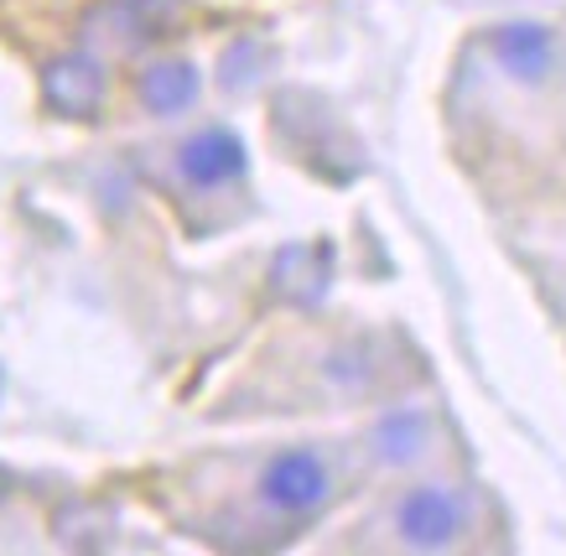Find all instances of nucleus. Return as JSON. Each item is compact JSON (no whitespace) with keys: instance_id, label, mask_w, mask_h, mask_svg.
<instances>
[{"instance_id":"0eeeda50","label":"nucleus","mask_w":566,"mask_h":556,"mask_svg":"<svg viewBox=\"0 0 566 556\" xmlns=\"http://www.w3.org/2000/svg\"><path fill=\"white\" fill-rule=\"evenodd\" d=\"M136 94L151 115H182L198 99V69L188 57H161L136 78Z\"/></svg>"},{"instance_id":"f8f14e48","label":"nucleus","mask_w":566,"mask_h":556,"mask_svg":"<svg viewBox=\"0 0 566 556\" xmlns=\"http://www.w3.org/2000/svg\"><path fill=\"white\" fill-rule=\"evenodd\" d=\"M0 494H6V473H0Z\"/></svg>"},{"instance_id":"1a4fd4ad","label":"nucleus","mask_w":566,"mask_h":556,"mask_svg":"<svg viewBox=\"0 0 566 556\" xmlns=\"http://www.w3.org/2000/svg\"><path fill=\"white\" fill-rule=\"evenodd\" d=\"M177 17V0H115V27L130 32V42H151Z\"/></svg>"},{"instance_id":"7ed1b4c3","label":"nucleus","mask_w":566,"mask_h":556,"mask_svg":"<svg viewBox=\"0 0 566 556\" xmlns=\"http://www.w3.org/2000/svg\"><path fill=\"white\" fill-rule=\"evenodd\" d=\"M104 94H109V78L88 53H63L42 69V105L57 120H94L104 109Z\"/></svg>"},{"instance_id":"f03ea898","label":"nucleus","mask_w":566,"mask_h":556,"mask_svg":"<svg viewBox=\"0 0 566 556\" xmlns=\"http://www.w3.org/2000/svg\"><path fill=\"white\" fill-rule=\"evenodd\" d=\"M395 525H400V541H406V546H416V552H442V546H452V541L463 536L468 504H463V494H452V489H442V484H421L400 500Z\"/></svg>"},{"instance_id":"39448f33","label":"nucleus","mask_w":566,"mask_h":556,"mask_svg":"<svg viewBox=\"0 0 566 556\" xmlns=\"http://www.w3.org/2000/svg\"><path fill=\"white\" fill-rule=\"evenodd\" d=\"M327 276H333V250L327 244H292L275 255V271H271V286L286 302H317L327 292Z\"/></svg>"},{"instance_id":"423d86ee","label":"nucleus","mask_w":566,"mask_h":556,"mask_svg":"<svg viewBox=\"0 0 566 556\" xmlns=\"http://www.w3.org/2000/svg\"><path fill=\"white\" fill-rule=\"evenodd\" d=\"M494 57L504 63V73H510V78H520V84H541V78L551 73L556 48H551L546 27L515 21V27H499V32H494Z\"/></svg>"},{"instance_id":"9d476101","label":"nucleus","mask_w":566,"mask_h":556,"mask_svg":"<svg viewBox=\"0 0 566 556\" xmlns=\"http://www.w3.org/2000/svg\"><path fill=\"white\" fill-rule=\"evenodd\" d=\"M52 531H57L63 546H104V536H109V515L94 510V504H63L57 521H52Z\"/></svg>"},{"instance_id":"ddd939ff","label":"nucleus","mask_w":566,"mask_h":556,"mask_svg":"<svg viewBox=\"0 0 566 556\" xmlns=\"http://www.w3.org/2000/svg\"><path fill=\"white\" fill-rule=\"evenodd\" d=\"M0 390H6V380H0Z\"/></svg>"},{"instance_id":"f257e3e1","label":"nucleus","mask_w":566,"mask_h":556,"mask_svg":"<svg viewBox=\"0 0 566 556\" xmlns=\"http://www.w3.org/2000/svg\"><path fill=\"white\" fill-rule=\"evenodd\" d=\"M327 494H333V473H327V463L312 448L275 452L271 463H265V473H260V500H265V510L286 515V521L317 515L327 504Z\"/></svg>"},{"instance_id":"6e6552de","label":"nucleus","mask_w":566,"mask_h":556,"mask_svg":"<svg viewBox=\"0 0 566 556\" xmlns=\"http://www.w3.org/2000/svg\"><path fill=\"white\" fill-rule=\"evenodd\" d=\"M369 442H375V452L385 463H416L431 442V421H427V411H390L375 427Z\"/></svg>"},{"instance_id":"9b49d317","label":"nucleus","mask_w":566,"mask_h":556,"mask_svg":"<svg viewBox=\"0 0 566 556\" xmlns=\"http://www.w3.org/2000/svg\"><path fill=\"white\" fill-rule=\"evenodd\" d=\"M223 84L229 88H240V84H255V53H244V42L240 48H229V53H223Z\"/></svg>"},{"instance_id":"20e7f679","label":"nucleus","mask_w":566,"mask_h":556,"mask_svg":"<svg viewBox=\"0 0 566 556\" xmlns=\"http://www.w3.org/2000/svg\"><path fill=\"white\" fill-rule=\"evenodd\" d=\"M244 140L229 130V125H208L198 136L182 140V151H177V167L188 177L192 188H223V182H234L244 172Z\"/></svg>"}]
</instances>
